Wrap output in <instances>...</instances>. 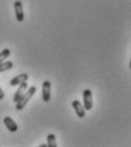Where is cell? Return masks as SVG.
Listing matches in <instances>:
<instances>
[{"instance_id":"obj_9","label":"cell","mask_w":131,"mask_h":147,"mask_svg":"<svg viewBox=\"0 0 131 147\" xmlns=\"http://www.w3.org/2000/svg\"><path fill=\"white\" fill-rule=\"evenodd\" d=\"M13 66H14V63L13 62H5V61L1 62L0 63V73L1 72H6V71L13 69Z\"/></svg>"},{"instance_id":"obj_10","label":"cell","mask_w":131,"mask_h":147,"mask_svg":"<svg viewBox=\"0 0 131 147\" xmlns=\"http://www.w3.org/2000/svg\"><path fill=\"white\" fill-rule=\"evenodd\" d=\"M47 142H48V147H57V142H56V136L54 134H49L47 136Z\"/></svg>"},{"instance_id":"obj_12","label":"cell","mask_w":131,"mask_h":147,"mask_svg":"<svg viewBox=\"0 0 131 147\" xmlns=\"http://www.w3.org/2000/svg\"><path fill=\"white\" fill-rule=\"evenodd\" d=\"M3 97H5V94H3V90H2L1 87H0V100H2Z\"/></svg>"},{"instance_id":"obj_7","label":"cell","mask_w":131,"mask_h":147,"mask_svg":"<svg viewBox=\"0 0 131 147\" xmlns=\"http://www.w3.org/2000/svg\"><path fill=\"white\" fill-rule=\"evenodd\" d=\"M3 124L6 125V128H7L10 132H16V131L18 130V127H17L16 122H15L11 117H9V116L3 117Z\"/></svg>"},{"instance_id":"obj_4","label":"cell","mask_w":131,"mask_h":147,"mask_svg":"<svg viewBox=\"0 0 131 147\" xmlns=\"http://www.w3.org/2000/svg\"><path fill=\"white\" fill-rule=\"evenodd\" d=\"M50 90H51L50 81H45L42 83V100L45 103H48L50 100Z\"/></svg>"},{"instance_id":"obj_2","label":"cell","mask_w":131,"mask_h":147,"mask_svg":"<svg viewBox=\"0 0 131 147\" xmlns=\"http://www.w3.org/2000/svg\"><path fill=\"white\" fill-rule=\"evenodd\" d=\"M83 97V107L86 111H90L94 106V100H93V92L90 89H86L83 90L82 94Z\"/></svg>"},{"instance_id":"obj_13","label":"cell","mask_w":131,"mask_h":147,"mask_svg":"<svg viewBox=\"0 0 131 147\" xmlns=\"http://www.w3.org/2000/svg\"><path fill=\"white\" fill-rule=\"evenodd\" d=\"M39 147H48V145H46V144H41V145H39Z\"/></svg>"},{"instance_id":"obj_5","label":"cell","mask_w":131,"mask_h":147,"mask_svg":"<svg viewBox=\"0 0 131 147\" xmlns=\"http://www.w3.org/2000/svg\"><path fill=\"white\" fill-rule=\"evenodd\" d=\"M72 107L74 109L75 114L78 115V117L83 119V117L86 116V110H84L83 105L81 104V102H79V100H76V99L73 100V102H72Z\"/></svg>"},{"instance_id":"obj_1","label":"cell","mask_w":131,"mask_h":147,"mask_svg":"<svg viewBox=\"0 0 131 147\" xmlns=\"http://www.w3.org/2000/svg\"><path fill=\"white\" fill-rule=\"evenodd\" d=\"M36 91V88L35 87H30L26 89V91L23 94V96L15 103L16 104V110L17 111H22L29 103V100L33 97V95L35 94Z\"/></svg>"},{"instance_id":"obj_11","label":"cell","mask_w":131,"mask_h":147,"mask_svg":"<svg viewBox=\"0 0 131 147\" xmlns=\"http://www.w3.org/2000/svg\"><path fill=\"white\" fill-rule=\"evenodd\" d=\"M9 56H10V50H9L8 48L1 50V51H0V63L3 62V61H6Z\"/></svg>"},{"instance_id":"obj_6","label":"cell","mask_w":131,"mask_h":147,"mask_svg":"<svg viewBox=\"0 0 131 147\" xmlns=\"http://www.w3.org/2000/svg\"><path fill=\"white\" fill-rule=\"evenodd\" d=\"M20 87H18V89L16 90V92H15V95H14V98H13V100L16 103L22 96H23V94L26 91V89L29 88V84H28V81H24V82H22V83H20L18 84Z\"/></svg>"},{"instance_id":"obj_3","label":"cell","mask_w":131,"mask_h":147,"mask_svg":"<svg viewBox=\"0 0 131 147\" xmlns=\"http://www.w3.org/2000/svg\"><path fill=\"white\" fill-rule=\"evenodd\" d=\"M14 9H15L16 20L18 22H23L24 21V10H23V3H22V1L16 0L14 2Z\"/></svg>"},{"instance_id":"obj_8","label":"cell","mask_w":131,"mask_h":147,"mask_svg":"<svg viewBox=\"0 0 131 147\" xmlns=\"http://www.w3.org/2000/svg\"><path fill=\"white\" fill-rule=\"evenodd\" d=\"M29 80V75L26 73H21L18 74V75H16L15 78H13L11 80H10V86L11 87H15V86H18L20 83H22V82H24V81H28Z\"/></svg>"}]
</instances>
